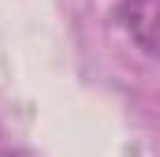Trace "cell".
I'll return each instance as SVG.
<instances>
[{
  "instance_id": "1",
  "label": "cell",
  "mask_w": 160,
  "mask_h": 157,
  "mask_svg": "<svg viewBox=\"0 0 160 157\" xmlns=\"http://www.w3.org/2000/svg\"><path fill=\"white\" fill-rule=\"evenodd\" d=\"M119 26L130 34V41L160 60V0H123L119 4Z\"/></svg>"
}]
</instances>
